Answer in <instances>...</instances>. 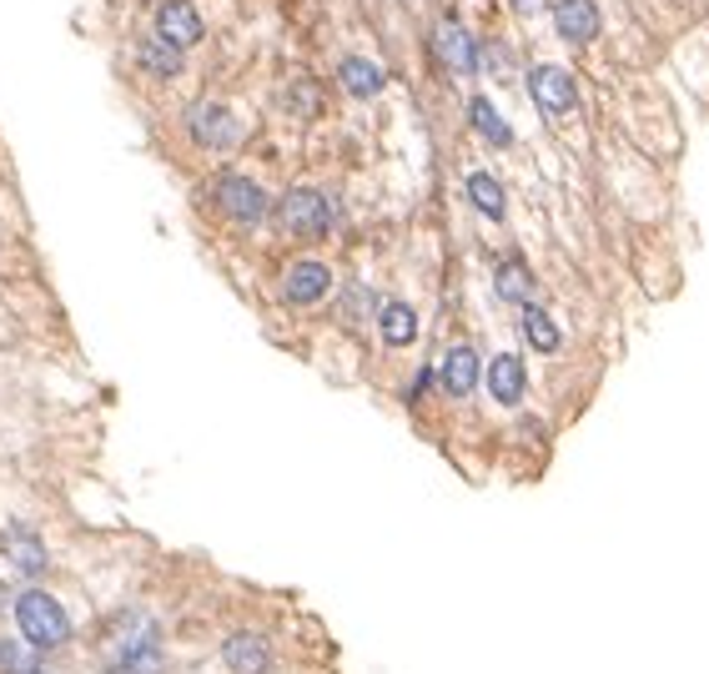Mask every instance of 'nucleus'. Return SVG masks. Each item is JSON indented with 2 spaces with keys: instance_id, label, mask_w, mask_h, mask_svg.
<instances>
[{
  "instance_id": "obj_18",
  "label": "nucleus",
  "mask_w": 709,
  "mask_h": 674,
  "mask_svg": "<svg viewBox=\"0 0 709 674\" xmlns=\"http://www.w3.org/2000/svg\"><path fill=\"white\" fill-rule=\"evenodd\" d=\"M383 338H388L392 347H408L418 338V312L408 308V302H388V308H383Z\"/></svg>"
},
{
  "instance_id": "obj_10",
  "label": "nucleus",
  "mask_w": 709,
  "mask_h": 674,
  "mask_svg": "<svg viewBox=\"0 0 709 674\" xmlns=\"http://www.w3.org/2000/svg\"><path fill=\"white\" fill-rule=\"evenodd\" d=\"M554 25L564 41H594L599 36V5H594V0H558Z\"/></svg>"
},
{
  "instance_id": "obj_24",
  "label": "nucleus",
  "mask_w": 709,
  "mask_h": 674,
  "mask_svg": "<svg viewBox=\"0 0 709 674\" xmlns=\"http://www.w3.org/2000/svg\"><path fill=\"white\" fill-rule=\"evenodd\" d=\"M0 604H5V589H0Z\"/></svg>"
},
{
  "instance_id": "obj_6",
  "label": "nucleus",
  "mask_w": 709,
  "mask_h": 674,
  "mask_svg": "<svg viewBox=\"0 0 709 674\" xmlns=\"http://www.w3.org/2000/svg\"><path fill=\"white\" fill-rule=\"evenodd\" d=\"M328 287H332V273H328V262H292L287 267V283H283V292H287V302H297V308H308V302H322L328 297Z\"/></svg>"
},
{
  "instance_id": "obj_4",
  "label": "nucleus",
  "mask_w": 709,
  "mask_h": 674,
  "mask_svg": "<svg viewBox=\"0 0 709 674\" xmlns=\"http://www.w3.org/2000/svg\"><path fill=\"white\" fill-rule=\"evenodd\" d=\"M156 36L171 41V46H197L201 41V15L197 5H187V0H162L156 5Z\"/></svg>"
},
{
  "instance_id": "obj_13",
  "label": "nucleus",
  "mask_w": 709,
  "mask_h": 674,
  "mask_svg": "<svg viewBox=\"0 0 709 674\" xmlns=\"http://www.w3.org/2000/svg\"><path fill=\"white\" fill-rule=\"evenodd\" d=\"M0 544H5V554H11V564L21 568V574H41V568H46V549H41V539L31 529H21V523L5 529Z\"/></svg>"
},
{
  "instance_id": "obj_17",
  "label": "nucleus",
  "mask_w": 709,
  "mask_h": 674,
  "mask_svg": "<svg viewBox=\"0 0 709 674\" xmlns=\"http://www.w3.org/2000/svg\"><path fill=\"white\" fill-rule=\"evenodd\" d=\"M523 338H529L539 353H558V343H564V332H558V322L549 318L544 308H529L523 302Z\"/></svg>"
},
{
  "instance_id": "obj_9",
  "label": "nucleus",
  "mask_w": 709,
  "mask_h": 674,
  "mask_svg": "<svg viewBox=\"0 0 709 674\" xmlns=\"http://www.w3.org/2000/svg\"><path fill=\"white\" fill-rule=\"evenodd\" d=\"M523 388H529V367L513 353H498L494 363H488V393H494L503 408H513V402L523 398Z\"/></svg>"
},
{
  "instance_id": "obj_1",
  "label": "nucleus",
  "mask_w": 709,
  "mask_h": 674,
  "mask_svg": "<svg viewBox=\"0 0 709 674\" xmlns=\"http://www.w3.org/2000/svg\"><path fill=\"white\" fill-rule=\"evenodd\" d=\"M15 625H21L25 644H36V650H56V644H66V634H71L66 609L41 589L21 594V604H15Z\"/></svg>"
},
{
  "instance_id": "obj_5",
  "label": "nucleus",
  "mask_w": 709,
  "mask_h": 674,
  "mask_svg": "<svg viewBox=\"0 0 709 674\" xmlns=\"http://www.w3.org/2000/svg\"><path fill=\"white\" fill-rule=\"evenodd\" d=\"M529 86H533V101H539L549 117H564V111L574 107V76H568L564 66H533Z\"/></svg>"
},
{
  "instance_id": "obj_7",
  "label": "nucleus",
  "mask_w": 709,
  "mask_h": 674,
  "mask_svg": "<svg viewBox=\"0 0 709 674\" xmlns=\"http://www.w3.org/2000/svg\"><path fill=\"white\" fill-rule=\"evenodd\" d=\"M478 353L473 347H448L443 353V363H437V378H443V393H453V398H468L473 388H478Z\"/></svg>"
},
{
  "instance_id": "obj_8",
  "label": "nucleus",
  "mask_w": 709,
  "mask_h": 674,
  "mask_svg": "<svg viewBox=\"0 0 709 674\" xmlns=\"http://www.w3.org/2000/svg\"><path fill=\"white\" fill-rule=\"evenodd\" d=\"M226 670L232 674H267L273 670V650H267V639L262 634H232L222 650Z\"/></svg>"
},
{
  "instance_id": "obj_21",
  "label": "nucleus",
  "mask_w": 709,
  "mask_h": 674,
  "mask_svg": "<svg viewBox=\"0 0 709 674\" xmlns=\"http://www.w3.org/2000/svg\"><path fill=\"white\" fill-rule=\"evenodd\" d=\"M107 674H166V664H162V650H156V644H142V650H131L126 660Z\"/></svg>"
},
{
  "instance_id": "obj_16",
  "label": "nucleus",
  "mask_w": 709,
  "mask_h": 674,
  "mask_svg": "<svg viewBox=\"0 0 709 674\" xmlns=\"http://www.w3.org/2000/svg\"><path fill=\"white\" fill-rule=\"evenodd\" d=\"M494 287L503 302H529L533 292V273H529V262L523 257H503L498 262V273H494Z\"/></svg>"
},
{
  "instance_id": "obj_19",
  "label": "nucleus",
  "mask_w": 709,
  "mask_h": 674,
  "mask_svg": "<svg viewBox=\"0 0 709 674\" xmlns=\"http://www.w3.org/2000/svg\"><path fill=\"white\" fill-rule=\"evenodd\" d=\"M468 117H473V131H478V136H488L494 146H509V142H513V131L503 126V117H498V111L488 107L484 96H478V101L468 107Z\"/></svg>"
},
{
  "instance_id": "obj_11",
  "label": "nucleus",
  "mask_w": 709,
  "mask_h": 674,
  "mask_svg": "<svg viewBox=\"0 0 709 674\" xmlns=\"http://www.w3.org/2000/svg\"><path fill=\"white\" fill-rule=\"evenodd\" d=\"M191 136H197L201 146H226L236 136L232 111L217 107V101H201V107H191Z\"/></svg>"
},
{
  "instance_id": "obj_23",
  "label": "nucleus",
  "mask_w": 709,
  "mask_h": 674,
  "mask_svg": "<svg viewBox=\"0 0 709 674\" xmlns=\"http://www.w3.org/2000/svg\"><path fill=\"white\" fill-rule=\"evenodd\" d=\"M513 5H519L523 15H539V11H544V0H513Z\"/></svg>"
},
{
  "instance_id": "obj_20",
  "label": "nucleus",
  "mask_w": 709,
  "mask_h": 674,
  "mask_svg": "<svg viewBox=\"0 0 709 674\" xmlns=\"http://www.w3.org/2000/svg\"><path fill=\"white\" fill-rule=\"evenodd\" d=\"M468 197L478 212L488 217H503V187H498V177H488V172H473L468 177Z\"/></svg>"
},
{
  "instance_id": "obj_22",
  "label": "nucleus",
  "mask_w": 709,
  "mask_h": 674,
  "mask_svg": "<svg viewBox=\"0 0 709 674\" xmlns=\"http://www.w3.org/2000/svg\"><path fill=\"white\" fill-rule=\"evenodd\" d=\"M36 650V644H31ZM21 650V644H0V670L5 674H36V654Z\"/></svg>"
},
{
  "instance_id": "obj_15",
  "label": "nucleus",
  "mask_w": 709,
  "mask_h": 674,
  "mask_svg": "<svg viewBox=\"0 0 709 674\" xmlns=\"http://www.w3.org/2000/svg\"><path fill=\"white\" fill-rule=\"evenodd\" d=\"M136 56H142V71L146 76H162V81L181 76V46H171V41H162V36H146Z\"/></svg>"
},
{
  "instance_id": "obj_12",
  "label": "nucleus",
  "mask_w": 709,
  "mask_h": 674,
  "mask_svg": "<svg viewBox=\"0 0 709 674\" xmlns=\"http://www.w3.org/2000/svg\"><path fill=\"white\" fill-rule=\"evenodd\" d=\"M437 56H443V66H448L453 76H473V41L458 21L437 25Z\"/></svg>"
},
{
  "instance_id": "obj_2",
  "label": "nucleus",
  "mask_w": 709,
  "mask_h": 674,
  "mask_svg": "<svg viewBox=\"0 0 709 674\" xmlns=\"http://www.w3.org/2000/svg\"><path fill=\"white\" fill-rule=\"evenodd\" d=\"M332 201L322 197V191L312 187H297L283 197V207H277V222L292 232V237H328L332 232Z\"/></svg>"
},
{
  "instance_id": "obj_3",
  "label": "nucleus",
  "mask_w": 709,
  "mask_h": 674,
  "mask_svg": "<svg viewBox=\"0 0 709 674\" xmlns=\"http://www.w3.org/2000/svg\"><path fill=\"white\" fill-rule=\"evenodd\" d=\"M217 207H222L232 222H242V226H252V222L267 217V197H262V187L257 181H247V177H222L217 181Z\"/></svg>"
},
{
  "instance_id": "obj_14",
  "label": "nucleus",
  "mask_w": 709,
  "mask_h": 674,
  "mask_svg": "<svg viewBox=\"0 0 709 674\" xmlns=\"http://www.w3.org/2000/svg\"><path fill=\"white\" fill-rule=\"evenodd\" d=\"M337 76H343V91L347 96H378L383 86H388V76H383L378 60H363V56H347Z\"/></svg>"
}]
</instances>
